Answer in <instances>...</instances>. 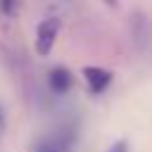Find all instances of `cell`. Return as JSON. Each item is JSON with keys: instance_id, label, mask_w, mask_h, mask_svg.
<instances>
[{"instance_id": "2", "label": "cell", "mask_w": 152, "mask_h": 152, "mask_svg": "<svg viewBox=\"0 0 152 152\" xmlns=\"http://www.w3.org/2000/svg\"><path fill=\"white\" fill-rule=\"evenodd\" d=\"M59 26H62V21L57 17H48V19H43L38 24V28H36V52L38 55H43V57L50 55V50H52V45L57 40Z\"/></svg>"}, {"instance_id": "3", "label": "cell", "mask_w": 152, "mask_h": 152, "mask_svg": "<svg viewBox=\"0 0 152 152\" xmlns=\"http://www.w3.org/2000/svg\"><path fill=\"white\" fill-rule=\"evenodd\" d=\"M81 74H83L86 86H88V90H90L93 95L104 93V90L109 88V83H112V71H107V69H102V66H83Z\"/></svg>"}, {"instance_id": "4", "label": "cell", "mask_w": 152, "mask_h": 152, "mask_svg": "<svg viewBox=\"0 0 152 152\" xmlns=\"http://www.w3.org/2000/svg\"><path fill=\"white\" fill-rule=\"evenodd\" d=\"M48 86H50V90L55 95H66L71 90V86H74V76H71V71L66 66H55L48 74Z\"/></svg>"}, {"instance_id": "6", "label": "cell", "mask_w": 152, "mask_h": 152, "mask_svg": "<svg viewBox=\"0 0 152 152\" xmlns=\"http://www.w3.org/2000/svg\"><path fill=\"white\" fill-rule=\"evenodd\" d=\"M2 10H5V14H12L14 12V0H2Z\"/></svg>"}, {"instance_id": "1", "label": "cell", "mask_w": 152, "mask_h": 152, "mask_svg": "<svg viewBox=\"0 0 152 152\" xmlns=\"http://www.w3.org/2000/svg\"><path fill=\"white\" fill-rule=\"evenodd\" d=\"M76 142H78V131L76 126L66 124V126H59L55 133L43 135L33 145V152H74Z\"/></svg>"}, {"instance_id": "5", "label": "cell", "mask_w": 152, "mask_h": 152, "mask_svg": "<svg viewBox=\"0 0 152 152\" xmlns=\"http://www.w3.org/2000/svg\"><path fill=\"white\" fill-rule=\"evenodd\" d=\"M107 152H128V142L126 140H116L114 145H109Z\"/></svg>"}, {"instance_id": "7", "label": "cell", "mask_w": 152, "mask_h": 152, "mask_svg": "<svg viewBox=\"0 0 152 152\" xmlns=\"http://www.w3.org/2000/svg\"><path fill=\"white\" fill-rule=\"evenodd\" d=\"M102 2H104L107 7H116V5H119V0H102Z\"/></svg>"}, {"instance_id": "8", "label": "cell", "mask_w": 152, "mask_h": 152, "mask_svg": "<svg viewBox=\"0 0 152 152\" xmlns=\"http://www.w3.org/2000/svg\"><path fill=\"white\" fill-rule=\"evenodd\" d=\"M0 121H2V114H0Z\"/></svg>"}]
</instances>
